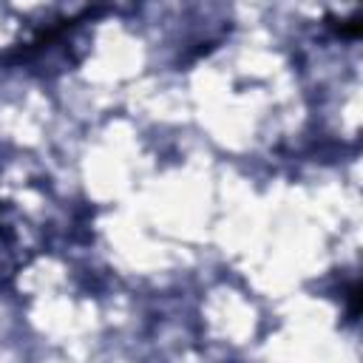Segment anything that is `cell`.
Masks as SVG:
<instances>
[{
    "instance_id": "cell-1",
    "label": "cell",
    "mask_w": 363,
    "mask_h": 363,
    "mask_svg": "<svg viewBox=\"0 0 363 363\" xmlns=\"http://www.w3.org/2000/svg\"><path fill=\"white\" fill-rule=\"evenodd\" d=\"M357 312H360V284H352V289H349V318L354 320Z\"/></svg>"
}]
</instances>
